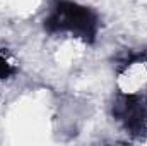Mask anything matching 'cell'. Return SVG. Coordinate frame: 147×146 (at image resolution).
<instances>
[{"mask_svg":"<svg viewBox=\"0 0 147 146\" xmlns=\"http://www.w3.org/2000/svg\"><path fill=\"white\" fill-rule=\"evenodd\" d=\"M101 28L99 14L75 0H53L43 19L48 35H70L86 45H94Z\"/></svg>","mask_w":147,"mask_h":146,"instance_id":"6da1fadb","label":"cell"},{"mask_svg":"<svg viewBox=\"0 0 147 146\" xmlns=\"http://www.w3.org/2000/svg\"><path fill=\"white\" fill-rule=\"evenodd\" d=\"M111 115L135 139L147 136V100L144 93L120 91L111 103Z\"/></svg>","mask_w":147,"mask_h":146,"instance_id":"7a4b0ae2","label":"cell"},{"mask_svg":"<svg viewBox=\"0 0 147 146\" xmlns=\"http://www.w3.org/2000/svg\"><path fill=\"white\" fill-rule=\"evenodd\" d=\"M137 64H147V48H144V50H128V52H123V53L116 55L115 72L118 76H121Z\"/></svg>","mask_w":147,"mask_h":146,"instance_id":"3957f363","label":"cell"},{"mask_svg":"<svg viewBox=\"0 0 147 146\" xmlns=\"http://www.w3.org/2000/svg\"><path fill=\"white\" fill-rule=\"evenodd\" d=\"M16 72H17V67L7 59V55H5V53L2 52V48H0V81L10 79Z\"/></svg>","mask_w":147,"mask_h":146,"instance_id":"277c9868","label":"cell"}]
</instances>
